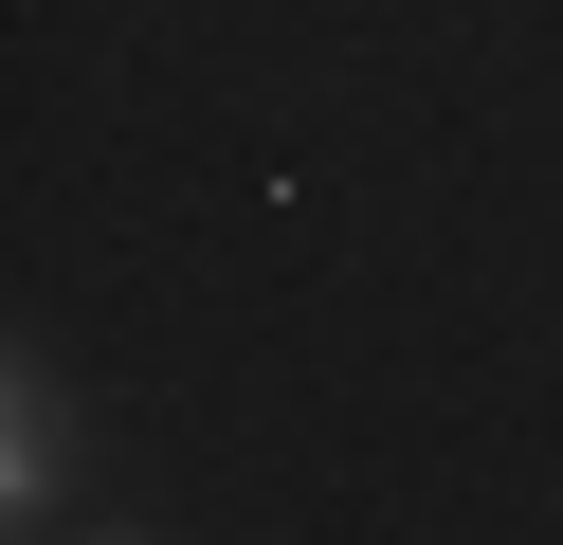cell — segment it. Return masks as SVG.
Returning a JSON list of instances; mask_svg holds the SVG:
<instances>
[{
  "mask_svg": "<svg viewBox=\"0 0 563 545\" xmlns=\"http://www.w3.org/2000/svg\"><path fill=\"white\" fill-rule=\"evenodd\" d=\"M55 455H74V400H55V363H19V382H0V491L37 509V491H55Z\"/></svg>",
  "mask_w": 563,
  "mask_h": 545,
  "instance_id": "6da1fadb",
  "label": "cell"
}]
</instances>
